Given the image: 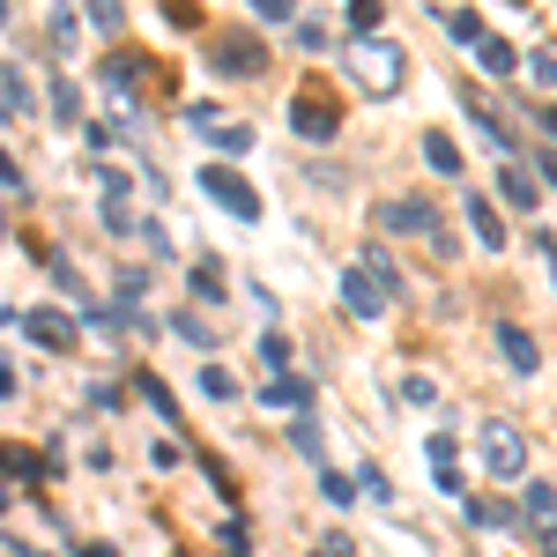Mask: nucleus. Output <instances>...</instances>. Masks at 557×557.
<instances>
[{"label":"nucleus","mask_w":557,"mask_h":557,"mask_svg":"<svg viewBox=\"0 0 557 557\" xmlns=\"http://www.w3.org/2000/svg\"><path fill=\"white\" fill-rule=\"evenodd\" d=\"M349 67H357V83L372 89V97H394L401 89V52L380 38H364V45H349Z\"/></svg>","instance_id":"obj_1"},{"label":"nucleus","mask_w":557,"mask_h":557,"mask_svg":"<svg viewBox=\"0 0 557 557\" xmlns=\"http://www.w3.org/2000/svg\"><path fill=\"white\" fill-rule=\"evenodd\" d=\"M290 127H298L305 141H327V134H335V97L320 83H305L298 97H290Z\"/></svg>","instance_id":"obj_2"},{"label":"nucleus","mask_w":557,"mask_h":557,"mask_svg":"<svg viewBox=\"0 0 557 557\" xmlns=\"http://www.w3.org/2000/svg\"><path fill=\"white\" fill-rule=\"evenodd\" d=\"M483 469L491 475H528V438L513 424H483Z\"/></svg>","instance_id":"obj_3"},{"label":"nucleus","mask_w":557,"mask_h":557,"mask_svg":"<svg viewBox=\"0 0 557 557\" xmlns=\"http://www.w3.org/2000/svg\"><path fill=\"white\" fill-rule=\"evenodd\" d=\"M201 186H209V201H215V209H231L238 223H253V215H260V194H253V186H246L238 172L209 164V172H201Z\"/></svg>","instance_id":"obj_4"},{"label":"nucleus","mask_w":557,"mask_h":557,"mask_svg":"<svg viewBox=\"0 0 557 557\" xmlns=\"http://www.w3.org/2000/svg\"><path fill=\"white\" fill-rule=\"evenodd\" d=\"M380 223H386V231H417V238H431V246H446V238H438V215H431V201H386Z\"/></svg>","instance_id":"obj_5"},{"label":"nucleus","mask_w":557,"mask_h":557,"mask_svg":"<svg viewBox=\"0 0 557 557\" xmlns=\"http://www.w3.org/2000/svg\"><path fill=\"white\" fill-rule=\"evenodd\" d=\"M215 67H223V75H260V67H268V52H260V38L238 30V38L215 45Z\"/></svg>","instance_id":"obj_6"},{"label":"nucleus","mask_w":557,"mask_h":557,"mask_svg":"<svg viewBox=\"0 0 557 557\" xmlns=\"http://www.w3.org/2000/svg\"><path fill=\"white\" fill-rule=\"evenodd\" d=\"M498 349H506V364H513V372H543V343H535L528 327H513V320L498 327Z\"/></svg>","instance_id":"obj_7"},{"label":"nucleus","mask_w":557,"mask_h":557,"mask_svg":"<svg viewBox=\"0 0 557 557\" xmlns=\"http://www.w3.org/2000/svg\"><path fill=\"white\" fill-rule=\"evenodd\" d=\"M343 305L357 312V320H380V312H386V298L364 283V275H343Z\"/></svg>","instance_id":"obj_8"},{"label":"nucleus","mask_w":557,"mask_h":557,"mask_svg":"<svg viewBox=\"0 0 557 557\" xmlns=\"http://www.w3.org/2000/svg\"><path fill=\"white\" fill-rule=\"evenodd\" d=\"M498 186H506V201H513V209H535V201H543V186L520 172V164H506V178H498Z\"/></svg>","instance_id":"obj_9"},{"label":"nucleus","mask_w":557,"mask_h":557,"mask_svg":"<svg viewBox=\"0 0 557 557\" xmlns=\"http://www.w3.org/2000/svg\"><path fill=\"white\" fill-rule=\"evenodd\" d=\"M424 164H431V172H446V178H454V172H461V149H454L446 134H424Z\"/></svg>","instance_id":"obj_10"},{"label":"nucleus","mask_w":557,"mask_h":557,"mask_svg":"<svg viewBox=\"0 0 557 557\" xmlns=\"http://www.w3.org/2000/svg\"><path fill=\"white\" fill-rule=\"evenodd\" d=\"M469 223H475V238H483V246H506V231H498V215H491L483 194H469Z\"/></svg>","instance_id":"obj_11"},{"label":"nucleus","mask_w":557,"mask_h":557,"mask_svg":"<svg viewBox=\"0 0 557 557\" xmlns=\"http://www.w3.org/2000/svg\"><path fill=\"white\" fill-rule=\"evenodd\" d=\"M30 335H38V343H52V349H67V343H75V327H67L60 312H38V320H30Z\"/></svg>","instance_id":"obj_12"},{"label":"nucleus","mask_w":557,"mask_h":557,"mask_svg":"<svg viewBox=\"0 0 557 557\" xmlns=\"http://www.w3.org/2000/svg\"><path fill=\"white\" fill-rule=\"evenodd\" d=\"M483 75H513V45L506 38H483Z\"/></svg>","instance_id":"obj_13"},{"label":"nucleus","mask_w":557,"mask_h":557,"mask_svg":"<svg viewBox=\"0 0 557 557\" xmlns=\"http://www.w3.org/2000/svg\"><path fill=\"white\" fill-rule=\"evenodd\" d=\"M0 469H8V475H38L45 461H38V454H23V446H0Z\"/></svg>","instance_id":"obj_14"},{"label":"nucleus","mask_w":557,"mask_h":557,"mask_svg":"<svg viewBox=\"0 0 557 557\" xmlns=\"http://www.w3.org/2000/svg\"><path fill=\"white\" fill-rule=\"evenodd\" d=\"M209 134H215V149H231V157H238V149L253 141V127H209Z\"/></svg>","instance_id":"obj_15"},{"label":"nucleus","mask_w":557,"mask_h":557,"mask_svg":"<svg viewBox=\"0 0 557 557\" xmlns=\"http://www.w3.org/2000/svg\"><path fill=\"white\" fill-rule=\"evenodd\" d=\"M349 30H380V0H357L349 8Z\"/></svg>","instance_id":"obj_16"},{"label":"nucleus","mask_w":557,"mask_h":557,"mask_svg":"<svg viewBox=\"0 0 557 557\" xmlns=\"http://www.w3.org/2000/svg\"><path fill=\"white\" fill-rule=\"evenodd\" d=\"M201 394H215V401H231V372H223V364H209V372H201Z\"/></svg>","instance_id":"obj_17"},{"label":"nucleus","mask_w":557,"mask_h":557,"mask_svg":"<svg viewBox=\"0 0 557 557\" xmlns=\"http://www.w3.org/2000/svg\"><path fill=\"white\" fill-rule=\"evenodd\" d=\"M446 30H454V38H469V45H483V23H475V15H446Z\"/></svg>","instance_id":"obj_18"},{"label":"nucleus","mask_w":557,"mask_h":557,"mask_svg":"<svg viewBox=\"0 0 557 557\" xmlns=\"http://www.w3.org/2000/svg\"><path fill=\"white\" fill-rule=\"evenodd\" d=\"M312 557H357V550H349L343 535H320V550H312Z\"/></svg>","instance_id":"obj_19"},{"label":"nucleus","mask_w":557,"mask_h":557,"mask_svg":"<svg viewBox=\"0 0 557 557\" xmlns=\"http://www.w3.org/2000/svg\"><path fill=\"white\" fill-rule=\"evenodd\" d=\"M15 178H23V172H15V157L0 149V186H15Z\"/></svg>","instance_id":"obj_20"},{"label":"nucleus","mask_w":557,"mask_h":557,"mask_svg":"<svg viewBox=\"0 0 557 557\" xmlns=\"http://www.w3.org/2000/svg\"><path fill=\"white\" fill-rule=\"evenodd\" d=\"M0 394H15V372H8V357H0Z\"/></svg>","instance_id":"obj_21"}]
</instances>
